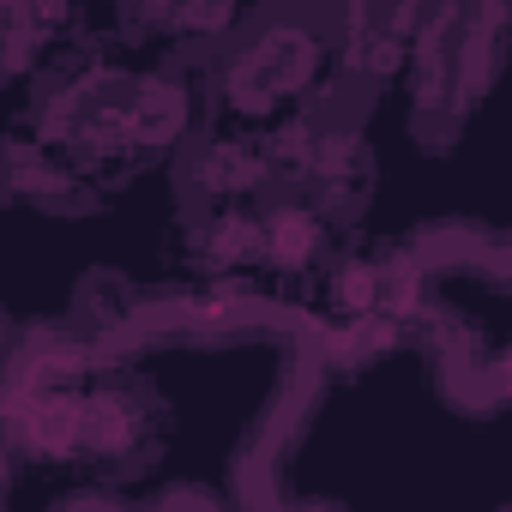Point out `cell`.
<instances>
[{
	"label": "cell",
	"mask_w": 512,
	"mask_h": 512,
	"mask_svg": "<svg viewBox=\"0 0 512 512\" xmlns=\"http://www.w3.org/2000/svg\"><path fill=\"white\" fill-rule=\"evenodd\" d=\"M13 332H19V326H13V314H7V308H0V356H7V344H13Z\"/></svg>",
	"instance_id": "4fadbf2b"
},
{
	"label": "cell",
	"mask_w": 512,
	"mask_h": 512,
	"mask_svg": "<svg viewBox=\"0 0 512 512\" xmlns=\"http://www.w3.org/2000/svg\"><path fill=\"white\" fill-rule=\"evenodd\" d=\"M260 229H266V272L272 278H320L332 253V217L308 205L290 187H272L260 199Z\"/></svg>",
	"instance_id": "30bf717a"
},
{
	"label": "cell",
	"mask_w": 512,
	"mask_h": 512,
	"mask_svg": "<svg viewBox=\"0 0 512 512\" xmlns=\"http://www.w3.org/2000/svg\"><path fill=\"white\" fill-rule=\"evenodd\" d=\"M157 434H163V410L151 404V392L139 380H127L121 362H103L79 392V470L115 476V470L151 458Z\"/></svg>",
	"instance_id": "5b68a950"
},
{
	"label": "cell",
	"mask_w": 512,
	"mask_h": 512,
	"mask_svg": "<svg viewBox=\"0 0 512 512\" xmlns=\"http://www.w3.org/2000/svg\"><path fill=\"white\" fill-rule=\"evenodd\" d=\"M0 193L19 205H37V211H85L91 205V181L37 133L0 139Z\"/></svg>",
	"instance_id": "9c48e42d"
},
{
	"label": "cell",
	"mask_w": 512,
	"mask_h": 512,
	"mask_svg": "<svg viewBox=\"0 0 512 512\" xmlns=\"http://www.w3.org/2000/svg\"><path fill=\"white\" fill-rule=\"evenodd\" d=\"M187 272L193 278H266L260 199H247V205H205V217L187 229Z\"/></svg>",
	"instance_id": "ba28073f"
},
{
	"label": "cell",
	"mask_w": 512,
	"mask_h": 512,
	"mask_svg": "<svg viewBox=\"0 0 512 512\" xmlns=\"http://www.w3.org/2000/svg\"><path fill=\"white\" fill-rule=\"evenodd\" d=\"M422 13H428V0H338V13H332L338 79L392 85L404 73V55H410Z\"/></svg>",
	"instance_id": "8992f818"
},
{
	"label": "cell",
	"mask_w": 512,
	"mask_h": 512,
	"mask_svg": "<svg viewBox=\"0 0 512 512\" xmlns=\"http://www.w3.org/2000/svg\"><path fill=\"white\" fill-rule=\"evenodd\" d=\"M85 0H0V79H31L73 31Z\"/></svg>",
	"instance_id": "8fae6325"
},
{
	"label": "cell",
	"mask_w": 512,
	"mask_h": 512,
	"mask_svg": "<svg viewBox=\"0 0 512 512\" xmlns=\"http://www.w3.org/2000/svg\"><path fill=\"white\" fill-rule=\"evenodd\" d=\"M338 85L332 37L308 19H266L235 31L205 67V103L223 127L266 133L290 115H314Z\"/></svg>",
	"instance_id": "7a4b0ae2"
},
{
	"label": "cell",
	"mask_w": 512,
	"mask_h": 512,
	"mask_svg": "<svg viewBox=\"0 0 512 512\" xmlns=\"http://www.w3.org/2000/svg\"><path fill=\"white\" fill-rule=\"evenodd\" d=\"M199 115L205 91L181 67H127L85 55L37 91L31 133L55 145L91 187H103L175 157L199 133Z\"/></svg>",
	"instance_id": "6da1fadb"
},
{
	"label": "cell",
	"mask_w": 512,
	"mask_h": 512,
	"mask_svg": "<svg viewBox=\"0 0 512 512\" xmlns=\"http://www.w3.org/2000/svg\"><path fill=\"white\" fill-rule=\"evenodd\" d=\"M410 332L422 338L434 386L446 392L452 410H470V416H500L506 410V398H512V356H506L500 332H488L482 320L458 314L440 296H428V308L416 314Z\"/></svg>",
	"instance_id": "277c9868"
},
{
	"label": "cell",
	"mask_w": 512,
	"mask_h": 512,
	"mask_svg": "<svg viewBox=\"0 0 512 512\" xmlns=\"http://www.w3.org/2000/svg\"><path fill=\"white\" fill-rule=\"evenodd\" d=\"M151 506H223V488H211V482H163L151 494Z\"/></svg>",
	"instance_id": "7c38bea8"
},
{
	"label": "cell",
	"mask_w": 512,
	"mask_h": 512,
	"mask_svg": "<svg viewBox=\"0 0 512 512\" xmlns=\"http://www.w3.org/2000/svg\"><path fill=\"white\" fill-rule=\"evenodd\" d=\"M266 151H272L278 187L320 205L332 217V229H344L368 211L374 181H380V157H374L368 133H356L344 121H320V109H314V115H290V121L266 127Z\"/></svg>",
	"instance_id": "3957f363"
},
{
	"label": "cell",
	"mask_w": 512,
	"mask_h": 512,
	"mask_svg": "<svg viewBox=\"0 0 512 512\" xmlns=\"http://www.w3.org/2000/svg\"><path fill=\"white\" fill-rule=\"evenodd\" d=\"M187 145H193L187 151V193L199 205H247V199H266L278 187L266 133L217 127V133H193Z\"/></svg>",
	"instance_id": "52a82bcc"
}]
</instances>
